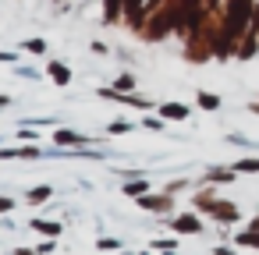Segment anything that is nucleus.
I'll use <instances>...</instances> for the list:
<instances>
[{
    "label": "nucleus",
    "instance_id": "obj_1",
    "mask_svg": "<svg viewBox=\"0 0 259 255\" xmlns=\"http://www.w3.org/2000/svg\"><path fill=\"white\" fill-rule=\"evenodd\" d=\"M160 114H163V117H170V121H181V117H188V110H185V107H178V103H167Z\"/></svg>",
    "mask_w": 259,
    "mask_h": 255
},
{
    "label": "nucleus",
    "instance_id": "obj_2",
    "mask_svg": "<svg viewBox=\"0 0 259 255\" xmlns=\"http://www.w3.org/2000/svg\"><path fill=\"white\" fill-rule=\"evenodd\" d=\"M57 142H61V145H82L85 138H82V135H71V131H61V135H57Z\"/></svg>",
    "mask_w": 259,
    "mask_h": 255
},
{
    "label": "nucleus",
    "instance_id": "obj_3",
    "mask_svg": "<svg viewBox=\"0 0 259 255\" xmlns=\"http://www.w3.org/2000/svg\"><path fill=\"white\" fill-rule=\"evenodd\" d=\"M178 230H181V234H188V230H199V220H195V216H181V220H178Z\"/></svg>",
    "mask_w": 259,
    "mask_h": 255
},
{
    "label": "nucleus",
    "instance_id": "obj_4",
    "mask_svg": "<svg viewBox=\"0 0 259 255\" xmlns=\"http://www.w3.org/2000/svg\"><path fill=\"white\" fill-rule=\"evenodd\" d=\"M238 170H245V174H255V170H259V160H245V163H238Z\"/></svg>",
    "mask_w": 259,
    "mask_h": 255
},
{
    "label": "nucleus",
    "instance_id": "obj_5",
    "mask_svg": "<svg viewBox=\"0 0 259 255\" xmlns=\"http://www.w3.org/2000/svg\"><path fill=\"white\" fill-rule=\"evenodd\" d=\"M47 195H50V188H36V191H32V202H43Z\"/></svg>",
    "mask_w": 259,
    "mask_h": 255
},
{
    "label": "nucleus",
    "instance_id": "obj_6",
    "mask_svg": "<svg viewBox=\"0 0 259 255\" xmlns=\"http://www.w3.org/2000/svg\"><path fill=\"white\" fill-rule=\"evenodd\" d=\"M36 230H43V234H57V223H36Z\"/></svg>",
    "mask_w": 259,
    "mask_h": 255
},
{
    "label": "nucleus",
    "instance_id": "obj_7",
    "mask_svg": "<svg viewBox=\"0 0 259 255\" xmlns=\"http://www.w3.org/2000/svg\"><path fill=\"white\" fill-rule=\"evenodd\" d=\"M50 71H54V75H57V82H68V71H64V68H57V64H54V68H50Z\"/></svg>",
    "mask_w": 259,
    "mask_h": 255
},
{
    "label": "nucleus",
    "instance_id": "obj_8",
    "mask_svg": "<svg viewBox=\"0 0 259 255\" xmlns=\"http://www.w3.org/2000/svg\"><path fill=\"white\" fill-rule=\"evenodd\" d=\"M199 103H202V107H206V110H213V107H217V96H202V99H199Z\"/></svg>",
    "mask_w": 259,
    "mask_h": 255
},
{
    "label": "nucleus",
    "instance_id": "obj_9",
    "mask_svg": "<svg viewBox=\"0 0 259 255\" xmlns=\"http://www.w3.org/2000/svg\"><path fill=\"white\" fill-rule=\"evenodd\" d=\"M0 209H11V202H8V198H0Z\"/></svg>",
    "mask_w": 259,
    "mask_h": 255
}]
</instances>
